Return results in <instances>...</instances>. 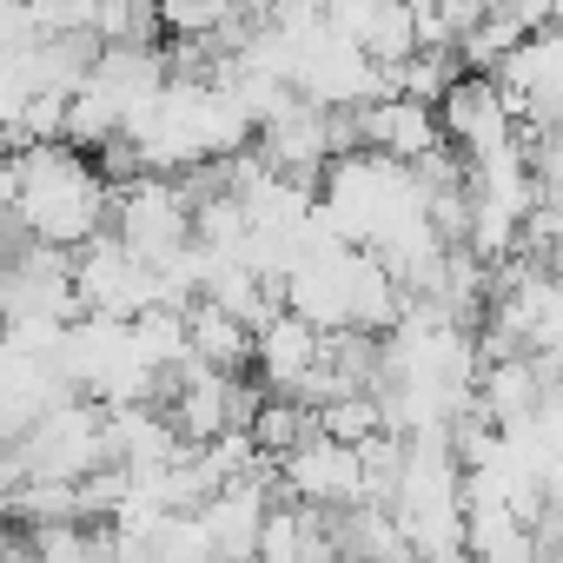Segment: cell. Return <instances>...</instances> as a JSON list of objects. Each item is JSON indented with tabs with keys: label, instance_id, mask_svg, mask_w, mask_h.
<instances>
[{
	"label": "cell",
	"instance_id": "cell-1",
	"mask_svg": "<svg viewBox=\"0 0 563 563\" xmlns=\"http://www.w3.org/2000/svg\"><path fill=\"white\" fill-rule=\"evenodd\" d=\"M438 133H444V146L464 166H484V159H497L504 146L523 140L517 120H510V107H504V93H497V80H484V74L451 80V93L438 100Z\"/></svg>",
	"mask_w": 563,
	"mask_h": 563
},
{
	"label": "cell",
	"instance_id": "cell-2",
	"mask_svg": "<svg viewBox=\"0 0 563 563\" xmlns=\"http://www.w3.org/2000/svg\"><path fill=\"white\" fill-rule=\"evenodd\" d=\"M278 477H286V490H292V504H306V510H345V504H358V451H345V444H332L325 431L312 438V444H299L286 464H278Z\"/></svg>",
	"mask_w": 563,
	"mask_h": 563
}]
</instances>
